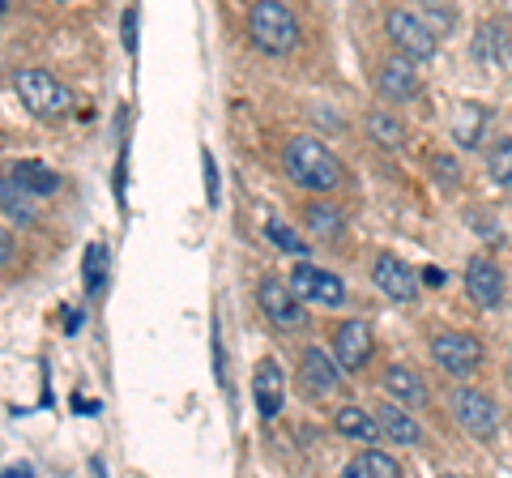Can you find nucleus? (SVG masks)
<instances>
[{
	"label": "nucleus",
	"mask_w": 512,
	"mask_h": 478,
	"mask_svg": "<svg viewBox=\"0 0 512 478\" xmlns=\"http://www.w3.org/2000/svg\"><path fill=\"white\" fill-rule=\"evenodd\" d=\"M265 235H269V244L282 248V252H291V257H303V252H308V244H303V239L291 227H286L282 218H269L265 222Z\"/></svg>",
	"instance_id": "28"
},
{
	"label": "nucleus",
	"mask_w": 512,
	"mask_h": 478,
	"mask_svg": "<svg viewBox=\"0 0 512 478\" xmlns=\"http://www.w3.org/2000/svg\"><path fill=\"white\" fill-rule=\"evenodd\" d=\"M431 359H436V368L448 372V376H470L478 372V363H483V342L474 338V333H436L431 338Z\"/></svg>",
	"instance_id": "5"
},
{
	"label": "nucleus",
	"mask_w": 512,
	"mask_h": 478,
	"mask_svg": "<svg viewBox=\"0 0 512 478\" xmlns=\"http://www.w3.org/2000/svg\"><path fill=\"white\" fill-rule=\"evenodd\" d=\"M431 175H436L444 188H457V184H461V167H457L448 154H431Z\"/></svg>",
	"instance_id": "29"
},
{
	"label": "nucleus",
	"mask_w": 512,
	"mask_h": 478,
	"mask_svg": "<svg viewBox=\"0 0 512 478\" xmlns=\"http://www.w3.org/2000/svg\"><path fill=\"white\" fill-rule=\"evenodd\" d=\"M35 197L26 193V188H18V180L13 175H0V210H5L13 222H35V205H30Z\"/></svg>",
	"instance_id": "23"
},
{
	"label": "nucleus",
	"mask_w": 512,
	"mask_h": 478,
	"mask_svg": "<svg viewBox=\"0 0 512 478\" xmlns=\"http://www.w3.org/2000/svg\"><path fill=\"white\" fill-rule=\"evenodd\" d=\"M423 282H427V286H440V282H444V274H440V269H436V265H427V274H423Z\"/></svg>",
	"instance_id": "34"
},
{
	"label": "nucleus",
	"mask_w": 512,
	"mask_h": 478,
	"mask_svg": "<svg viewBox=\"0 0 512 478\" xmlns=\"http://www.w3.org/2000/svg\"><path fill=\"white\" fill-rule=\"evenodd\" d=\"M252 397H256V410L261 419H278V410L286 402V376L278 368V359H261L252 372Z\"/></svg>",
	"instance_id": "13"
},
{
	"label": "nucleus",
	"mask_w": 512,
	"mask_h": 478,
	"mask_svg": "<svg viewBox=\"0 0 512 478\" xmlns=\"http://www.w3.org/2000/svg\"><path fill=\"white\" fill-rule=\"evenodd\" d=\"M367 133H372V141L380 150H402L406 146V124L389 116V111H372L367 116Z\"/></svg>",
	"instance_id": "25"
},
{
	"label": "nucleus",
	"mask_w": 512,
	"mask_h": 478,
	"mask_svg": "<svg viewBox=\"0 0 512 478\" xmlns=\"http://www.w3.org/2000/svg\"><path fill=\"white\" fill-rule=\"evenodd\" d=\"M13 248H18V244H13L9 227H0V265H9V261H13Z\"/></svg>",
	"instance_id": "33"
},
{
	"label": "nucleus",
	"mask_w": 512,
	"mask_h": 478,
	"mask_svg": "<svg viewBox=\"0 0 512 478\" xmlns=\"http://www.w3.org/2000/svg\"><path fill=\"white\" fill-rule=\"evenodd\" d=\"M291 291L303 299V304H325V308H342L346 304V286L338 274L329 269H316L308 261H299L291 269Z\"/></svg>",
	"instance_id": "8"
},
{
	"label": "nucleus",
	"mask_w": 512,
	"mask_h": 478,
	"mask_svg": "<svg viewBox=\"0 0 512 478\" xmlns=\"http://www.w3.org/2000/svg\"><path fill=\"white\" fill-rule=\"evenodd\" d=\"M5 9H9V0H0V13H5Z\"/></svg>",
	"instance_id": "35"
},
{
	"label": "nucleus",
	"mask_w": 512,
	"mask_h": 478,
	"mask_svg": "<svg viewBox=\"0 0 512 478\" xmlns=\"http://www.w3.org/2000/svg\"><path fill=\"white\" fill-rule=\"evenodd\" d=\"M299 380H303V389H308L312 397H325L342 385V372H338V359L325 355L320 346H308L303 350V359H299Z\"/></svg>",
	"instance_id": "14"
},
{
	"label": "nucleus",
	"mask_w": 512,
	"mask_h": 478,
	"mask_svg": "<svg viewBox=\"0 0 512 478\" xmlns=\"http://www.w3.org/2000/svg\"><path fill=\"white\" fill-rule=\"evenodd\" d=\"M286 175H291V184L308 188V193H333L342 184V158L325 141L295 137L286 146Z\"/></svg>",
	"instance_id": "1"
},
{
	"label": "nucleus",
	"mask_w": 512,
	"mask_h": 478,
	"mask_svg": "<svg viewBox=\"0 0 512 478\" xmlns=\"http://www.w3.org/2000/svg\"><path fill=\"white\" fill-rule=\"evenodd\" d=\"M384 393H389L397 406H406V410H423L427 406L423 376L414 368H406V363H389V368H384Z\"/></svg>",
	"instance_id": "16"
},
{
	"label": "nucleus",
	"mask_w": 512,
	"mask_h": 478,
	"mask_svg": "<svg viewBox=\"0 0 512 478\" xmlns=\"http://www.w3.org/2000/svg\"><path fill=\"white\" fill-rule=\"evenodd\" d=\"M107 278H111V252H107V244L94 239V244L86 248V257H82V286H86V295L99 299L107 291Z\"/></svg>",
	"instance_id": "20"
},
{
	"label": "nucleus",
	"mask_w": 512,
	"mask_h": 478,
	"mask_svg": "<svg viewBox=\"0 0 512 478\" xmlns=\"http://www.w3.org/2000/svg\"><path fill=\"white\" fill-rule=\"evenodd\" d=\"M466 295L487 312L500 308L504 304V269L495 265L491 257H470V265H466Z\"/></svg>",
	"instance_id": "9"
},
{
	"label": "nucleus",
	"mask_w": 512,
	"mask_h": 478,
	"mask_svg": "<svg viewBox=\"0 0 512 478\" xmlns=\"http://www.w3.org/2000/svg\"><path fill=\"white\" fill-rule=\"evenodd\" d=\"M308 231H312L316 239H342V235H346V218L338 214V205L312 201V205H308Z\"/></svg>",
	"instance_id": "24"
},
{
	"label": "nucleus",
	"mask_w": 512,
	"mask_h": 478,
	"mask_svg": "<svg viewBox=\"0 0 512 478\" xmlns=\"http://www.w3.org/2000/svg\"><path fill=\"white\" fill-rule=\"evenodd\" d=\"M487 175L500 188H512V141H495V150L487 154Z\"/></svg>",
	"instance_id": "27"
},
{
	"label": "nucleus",
	"mask_w": 512,
	"mask_h": 478,
	"mask_svg": "<svg viewBox=\"0 0 512 478\" xmlns=\"http://www.w3.org/2000/svg\"><path fill=\"white\" fill-rule=\"evenodd\" d=\"M256 304H261V312L269 316V325L282 329V333H295V329L308 325L303 299L286 282H278V278H265L261 286H256Z\"/></svg>",
	"instance_id": "6"
},
{
	"label": "nucleus",
	"mask_w": 512,
	"mask_h": 478,
	"mask_svg": "<svg viewBox=\"0 0 512 478\" xmlns=\"http://www.w3.org/2000/svg\"><path fill=\"white\" fill-rule=\"evenodd\" d=\"M346 474L350 478H397V474H402V466H397L389 453H380V449H363L359 457H350Z\"/></svg>",
	"instance_id": "22"
},
{
	"label": "nucleus",
	"mask_w": 512,
	"mask_h": 478,
	"mask_svg": "<svg viewBox=\"0 0 512 478\" xmlns=\"http://www.w3.org/2000/svg\"><path fill=\"white\" fill-rule=\"evenodd\" d=\"M474 60L483 69H504L508 60H512V35H508V26L504 22H483L474 30Z\"/></svg>",
	"instance_id": "15"
},
{
	"label": "nucleus",
	"mask_w": 512,
	"mask_h": 478,
	"mask_svg": "<svg viewBox=\"0 0 512 478\" xmlns=\"http://www.w3.org/2000/svg\"><path fill=\"white\" fill-rule=\"evenodd\" d=\"M124 47H128V56L137 52V5H128L124 13Z\"/></svg>",
	"instance_id": "32"
},
{
	"label": "nucleus",
	"mask_w": 512,
	"mask_h": 478,
	"mask_svg": "<svg viewBox=\"0 0 512 478\" xmlns=\"http://www.w3.org/2000/svg\"><path fill=\"white\" fill-rule=\"evenodd\" d=\"M470 227L478 231V239H487V244H500L504 231H500V222H487L483 214H470Z\"/></svg>",
	"instance_id": "31"
},
{
	"label": "nucleus",
	"mask_w": 512,
	"mask_h": 478,
	"mask_svg": "<svg viewBox=\"0 0 512 478\" xmlns=\"http://www.w3.org/2000/svg\"><path fill=\"white\" fill-rule=\"evenodd\" d=\"M13 90H18L22 107L39 120H64L73 111V90L47 69H18L13 73Z\"/></svg>",
	"instance_id": "2"
},
{
	"label": "nucleus",
	"mask_w": 512,
	"mask_h": 478,
	"mask_svg": "<svg viewBox=\"0 0 512 478\" xmlns=\"http://www.w3.org/2000/svg\"><path fill=\"white\" fill-rule=\"evenodd\" d=\"M201 167H205V197H210V205H218V163L210 150H201Z\"/></svg>",
	"instance_id": "30"
},
{
	"label": "nucleus",
	"mask_w": 512,
	"mask_h": 478,
	"mask_svg": "<svg viewBox=\"0 0 512 478\" xmlns=\"http://www.w3.org/2000/svg\"><path fill=\"white\" fill-rule=\"evenodd\" d=\"M448 410H453V419L466 427L474 440H487V436H495V427H500V406L478 389H457L448 397Z\"/></svg>",
	"instance_id": "7"
},
{
	"label": "nucleus",
	"mask_w": 512,
	"mask_h": 478,
	"mask_svg": "<svg viewBox=\"0 0 512 478\" xmlns=\"http://www.w3.org/2000/svg\"><path fill=\"white\" fill-rule=\"evenodd\" d=\"M333 427H338L346 440H363V444L384 440V436H380L376 414H367L363 406H338V414H333Z\"/></svg>",
	"instance_id": "19"
},
{
	"label": "nucleus",
	"mask_w": 512,
	"mask_h": 478,
	"mask_svg": "<svg viewBox=\"0 0 512 478\" xmlns=\"http://www.w3.org/2000/svg\"><path fill=\"white\" fill-rule=\"evenodd\" d=\"M384 30H389V39H393L397 52L410 56V60H431V56H436V47H440V35L419 18V13H410V9H393L389 22H384Z\"/></svg>",
	"instance_id": "4"
},
{
	"label": "nucleus",
	"mask_w": 512,
	"mask_h": 478,
	"mask_svg": "<svg viewBox=\"0 0 512 478\" xmlns=\"http://www.w3.org/2000/svg\"><path fill=\"white\" fill-rule=\"evenodd\" d=\"M372 278H376V286H380V295H389L393 304H414V295H419L414 269H410L406 261H397L393 252H380Z\"/></svg>",
	"instance_id": "12"
},
{
	"label": "nucleus",
	"mask_w": 512,
	"mask_h": 478,
	"mask_svg": "<svg viewBox=\"0 0 512 478\" xmlns=\"http://www.w3.org/2000/svg\"><path fill=\"white\" fill-rule=\"evenodd\" d=\"M333 359H338L342 372H363L367 359H372V329L363 321H342L333 333Z\"/></svg>",
	"instance_id": "10"
},
{
	"label": "nucleus",
	"mask_w": 512,
	"mask_h": 478,
	"mask_svg": "<svg viewBox=\"0 0 512 478\" xmlns=\"http://www.w3.org/2000/svg\"><path fill=\"white\" fill-rule=\"evenodd\" d=\"M248 35L269 56H286L299 47V22L282 0H256L248 9Z\"/></svg>",
	"instance_id": "3"
},
{
	"label": "nucleus",
	"mask_w": 512,
	"mask_h": 478,
	"mask_svg": "<svg viewBox=\"0 0 512 478\" xmlns=\"http://www.w3.org/2000/svg\"><path fill=\"white\" fill-rule=\"evenodd\" d=\"M419 18L436 30V35H453L457 26V0H419Z\"/></svg>",
	"instance_id": "26"
},
{
	"label": "nucleus",
	"mask_w": 512,
	"mask_h": 478,
	"mask_svg": "<svg viewBox=\"0 0 512 478\" xmlns=\"http://www.w3.org/2000/svg\"><path fill=\"white\" fill-rule=\"evenodd\" d=\"M376 423H380V436L393 440V444H419V440H423L419 419H414L406 406H397V402L376 406Z\"/></svg>",
	"instance_id": "17"
},
{
	"label": "nucleus",
	"mask_w": 512,
	"mask_h": 478,
	"mask_svg": "<svg viewBox=\"0 0 512 478\" xmlns=\"http://www.w3.org/2000/svg\"><path fill=\"white\" fill-rule=\"evenodd\" d=\"M9 175L18 180V188H26L30 197H52L60 188V175L52 167H43V163H13Z\"/></svg>",
	"instance_id": "21"
},
{
	"label": "nucleus",
	"mask_w": 512,
	"mask_h": 478,
	"mask_svg": "<svg viewBox=\"0 0 512 478\" xmlns=\"http://www.w3.org/2000/svg\"><path fill=\"white\" fill-rule=\"evenodd\" d=\"M487 124H491V111H487V107L461 103V107H457V116H453V141H457L461 150H474L478 141H483Z\"/></svg>",
	"instance_id": "18"
},
{
	"label": "nucleus",
	"mask_w": 512,
	"mask_h": 478,
	"mask_svg": "<svg viewBox=\"0 0 512 478\" xmlns=\"http://www.w3.org/2000/svg\"><path fill=\"white\" fill-rule=\"evenodd\" d=\"M376 90H380V99H393V103H414L419 99V73H414V60L410 56H393V60H384L380 73H376Z\"/></svg>",
	"instance_id": "11"
}]
</instances>
